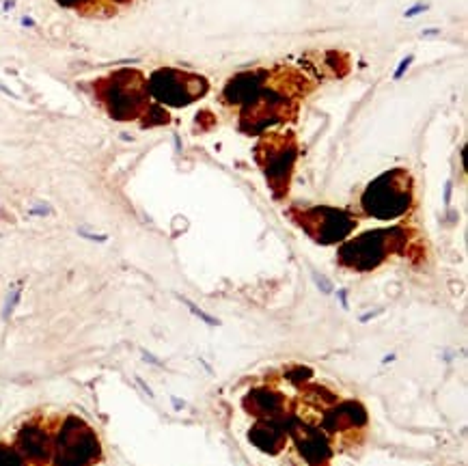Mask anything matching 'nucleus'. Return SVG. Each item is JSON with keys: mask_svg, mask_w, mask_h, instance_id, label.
Listing matches in <instances>:
<instances>
[{"mask_svg": "<svg viewBox=\"0 0 468 466\" xmlns=\"http://www.w3.org/2000/svg\"><path fill=\"white\" fill-rule=\"evenodd\" d=\"M102 445L88 423L74 414H43L0 436V466H100Z\"/></svg>", "mask_w": 468, "mask_h": 466, "instance_id": "obj_1", "label": "nucleus"}, {"mask_svg": "<svg viewBox=\"0 0 468 466\" xmlns=\"http://www.w3.org/2000/svg\"><path fill=\"white\" fill-rule=\"evenodd\" d=\"M98 95L108 112L119 121L141 117L149 102V86L136 69H121L106 80H100Z\"/></svg>", "mask_w": 468, "mask_h": 466, "instance_id": "obj_2", "label": "nucleus"}, {"mask_svg": "<svg viewBox=\"0 0 468 466\" xmlns=\"http://www.w3.org/2000/svg\"><path fill=\"white\" fill-rule=\"evenodd\" d=\"M365 214L378 220L397 218L410 207V177L403 168L382 173L365 188L360 197Z\"/></svg>", "mask_w": 468, "mask_h": 466, "instance_id": "obj_3", "label": "nucleus"}, {"mask_svg": "<svg viewBox=\"0 0 468 466\" xmlns=\"http://www.w3.org/2000/svg\"><path fill=\"white\" fill-rule=\"evenodd\" d=\"M403 240H406V233L401 229L367 231L362 236L350 240V242H345L341 251H339V259H341L343 266L354 270H371L380 266L384 257L391 251H395Z\"/></svg>", "mask_w": 468, "mask_h": 466, "instance_id": "obj_4", "label": "nucleus"}, {"mask_svg": "<svg viewBox=\"0 0 468 466\" xmlns=\"http://www.w3.org/2000/svg\"><path fill=\"white\" fill-rule=\"evenodd\" d=\"M149 95H153L160 104L166 106H188L195 100L203 98L209 84L203 76L192 74V71H181L173 67H160L149 78Z\"/></svg>", "mask_w": 468, "mask_h": 466, "instance_id": "obj_5", "label": "nucleus"}, {"mask_svg": "<svg viewBox=\"0 0 468 466\" xmlns=\"http://www.w3.org/2000/svg\"><path fill=\"white\" fill-rule=\"evenodd\" d=\"M296 141L289 134H278L270 136L259 145V160L263 164L265 177H268L272 190L280 195L287 190L289 175L296 162Z\"/></svg>", "mask_w": 468, "mask_h": 466, "instance_id": "obj_6", "label": "nucleus"}, {"mask_svg": "<svg viewBox=\"0 0 468 466\" xmlns=\"http://www.w3.org/2000/svg\"><path fill=\"white\" fill-rule=\"evenodd\" d=\"M300 224L319 244H335L356 227V220L335 207H311L300 214Z\"/></svg>", "mask_w": 468, "mask_h": 466, "instance_id": "obj_7", "label": "nucleus"}, {"mask_svg": "<svg viewBox=\"0 0 468 466\" xmlns=\"http://www.w3.org/2000/svg\"><path fill=\"white\" fill-rule=\"evenodd\" d=\"M292 110V98L287 93L278 89H270L268 84L259 91V95L246 104L244 110V127L246 130H263L265 125L276 123L280 119L287 117V112Z\"/></svg>", "mask_w": 468, "mask_h": 466, "instance_id": "obj_8", "label": "nucleus"}, {"mask_svg": "<svg viewBox=\"0 0 468 466\" xmlns=\"http://www.w3.org/2000/svg\"><path fill=\"white\" fill-rule=\"evenodd\" d=\"M270 74L265 69H253V71H242V74L233 76L227 86L222 91V100L227 104H233V106H246L251 104L259 91L268 82Z\"/></svg>", "mask_w": 468, "mask_h": 466, "instance_id": "obj_9", "label": "nucleus"}, {"mask_svg": "<svg viewBox=\"0 0 468 466\" xmlns=\"http://www.w3.org/2000/svg\"><path fill=\"white\" fill-rule=\"evenodd\" d=\"M248 399H251V404H253V410L263 414V416L276 414L278 408H280V399H278V395H274L272 391H257Z\"/></svg>", "mask_w": 468, "mask_h": 466, "instance_id": "obj_10", "label": "nucleus"}, {"mask_svg": "<svg viewBox=\"0 0 468 466\" xmlns=\"http://www.w3.org/2000/svg\"><path fill=\"white\" fill-rule=\"evenodd\" d=\"M253 440L261 449H268V451H272V449L278 445V440H280V432L274 428L272 423L270 425H261V428H257L253 432Z\"/></svg>", "mask_w": 468, "mask_h": 466, "instance_id": "obj_11", "label": "nucleus"}, {"mask_svg": "<svg viewBox=\"0 0 468 466\" xmlns=\"http://www.w3.org/2000/svg\"><path fill=\"white\" fill-rule=\"evenodd\" d=\"M300 447H302L304 455L309 457V460H313V462H319L321 457H326V453H328V449H326L324 438L315 436V434H311V436H306V438H304V443H300Z\"/></svg>", "mask_w": 468, "mask_h": 466, "instance_id": "obj_12", "label": "nucleus"}, {"mask_svg": "<svg viewBox=\"0 0 468 466\" xmlns=\"http://www.w3.org/2000/svg\"><path fill=\"white\" fill-rule=\"evenodd\" d=\"M59 5H63V7H67V9H86L88 5H93V0H56Z\"/></svg>", "mask_w": 468, "mask_h": 466, "instance_id": "obj_13", "label": "nucleus"}, {"mask_svg": "<svg viewBox=\"0 0 468 466\" xmlns=\"http://www.w3.org/2000/svg\"><path fill=\"white\" fill-rule=\"evenodd\" d=\"M183 302L188 304V307H190V311L195 313V315H199L201 319H203V322H207V324H212V326H214V324H218V319H214V317H209V315H205V313L201 311V309H197V307H195V304H192L190 300H185V298H183Z\"/></svg>", "mask_w": 468, "mask_h": 466, "instance_id": "obj_14", "label": "nucleus"}, {"mask_svg": "<svg viewBox=\"0 0 468 466\" xmlns=\"http://www.w3.org/2000/svg\"><path fill=\"white\" fill-rule=\"evenodd\" d=\"M412 61H414V56H412V54L406 56V59H403V61L399 63V67H397V71H395V76H393V78H395V80H399V78L403 76V71H406V69L410 67V63H412Z\"/></svg>", "mask_w": 468, "mask_h": 466, "instance_id": "obj_15", "label": "nucleus"}, {"mask_svg": "<svg viewBox=\"0 0 468 466\" xmlns=\"http://www.w3.org/2000/svg\"><path fill=\"white\" fill-rule=\"evenodd\" d=\"M425 9H427L425 5H416V7H412L410 11H406V18H412V15H416L418 11H425Z\"/></svg>", "mask_w": 468, "mask_h": 466, "instance_id": "obj_16", "label": "nucleus"}, {"mask_svg": "<svg viewBox=\"0 0 468 466\" xmlns=\"http://www.w3.org/2000/svg\"><path fill=\"white\" fill-rule=\"evenodd\" d=\"M445 201H447V203H449V201H451V183H447V192H445Z\"/></svg>", "mask_w": 468, "mask_h": 466, "instance_id": "obj_17", "label": "nucleus"}, {"mask_svg": "<svg viewBox=\"0 0 468 466\" xmlns=\"http://www.w3.org/2000/svg\"><path fill=\"white\" fill-rule=\"evenodd\" d=\"M115 3H123L125 5V3H130V0H115Z\"/></svg>", "mask_w": 468, "mask_h": 466, "instance_id": "obj_18", "label": "nucleus"}]
</instances>
